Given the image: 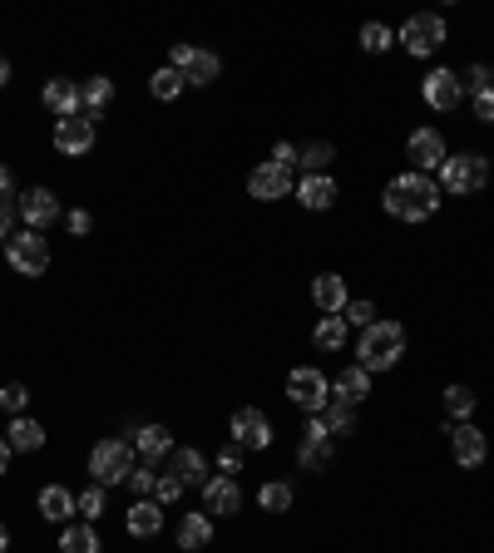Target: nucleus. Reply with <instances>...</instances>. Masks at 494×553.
<instances>
[{
    "instance_id": "obj_1",
    "label": "nucleus",
    "mask_w": 494,
    "mask_h": 553,
    "mask_svg": "<svg viewBox=\"0 0 494 553\" xmlns=\"http://www.w3.org/2000/svg\"><path fill=\"white\" fill-rule=\"evenodd\" d=\"M381 203H386V213L391 218H401V223H425L435 208H440V183L430 178V173H396L391 183H386V193H381Z\"/></svg>"
},
{
    "instance_id": "obj_2",
    "label": "nucleus",
    "mask_w": 494,
    "mask_h": 553,
    "mask_svg": "<svg viewBox=\"0 0 494 553\" xmlns=\"http://www.w3.org/2000/svg\"><path fill=\"white\" fill-rule=\"evenodd\" d=\"M401 356H406V326H396V321H376L356 341V366L361 371H391Z\"/></svg>"
},
{
    "instance_id": "obj_3",
    "label": "nucleus",
    "mask_w": 494,
    "mask_h": 553,
    "mask_svg": "<svg viewBox=\"0 0 494 553\" xmlns=\"http://www.w3.org/2000/svg\"><path fill=\"white\" fill-rule=\"evenodd\" d=\"M485 183H490V158L450 154L440 163V188H445V193H480Z\"/></svg>"
},
{
    "instance_id": "obj_4",
    "label": "nucleus",
    "mask_w": 494,
    "mask_h": 553,
    "mask_svg": "<svg viewBox=\"0 0 494 553\" xmlns=\"http://www.w3.org/2000/svg\"><path fill=\"white\" fill-rule=\"evenodd\" d=\"M287 400L307 415H322L331 400V381L317 366H297V371H287Z\"/></svg>"
},
{
    "instance_id": "obj_5",
    "label": "nucleus",
    "mask_w": 494,
    "mask_h": 553,
    "mask_svg": "<svg viewBox=\"0 0 494 553\" xmlns=\"http://www.w3.org/2000/svg\"><path fill=\"white\" fill-rule=\"evenodd\" d=\"M134 470V455H129V445L124 440H99L94 450H89V474H94V484H124Z\"/></svg>"
},
{
    "instance_id": "obj_6",
    "label": "nucleus",
    "mask_w": 494,
    "mask_h": 553,
    "mask_svg": "<svg viewBox=\"0 0 494 553\" xmlns=\"http://www.w3.org/2000/svg\"><path fill=\"white\" fill-rule=\"evenodd\" d=\"M445 15H430V10H420V15H411L406 25H401V45H406V55H435L440 45H445Z\"/></svg>"
},
{
    "instance_id": "obj_7",
    "label": "nucleus",
    "mask_w": 494,
    "mask_h": 553,
    "mask_svg": "<svg viewBox=\"0 0 494 553\" xmlns=\"http://www.w3.org/2000/svg\"><path fill=\"white\" fill-rule=\"evenodd\" d=\"M5 257H10V267L20 272V277H40L45 267H50V242L35 233H10V242H5Z\"/></svg>"
},
{
    "instance_id": "obj_8",
    "label": "nucleus",
    "mask_w": 494,
    "mask_h": 553,
    "mask_svg": "<svg viewBox=\"0 0 494 553\" xmlns=\"http://www.w3.org/2000/svg\"><path fill=\"white\" fill-rule=\"evenodd\" d=\"M173 70L183 75V84H213L223 65H218V55H208V50L178 45V50H173Z\"/></svg>"
},
{
    "instance_id": "obj_9",
    "label": "nucleus",
    "mask_w": 494,
    "mask_h": 553,
    "mask_svg": "<svg viewBox=\"0 0 494 553\" xmlns=\"http://www.w3.org/2000/svg\"><path fill=\"white\" fill-rule=\"evenodd\" d=\"M247 188H252V198L277 203V198H287V193H292V173H287V168H277V163L267 158V163H257V168H252Z\"/></svg>"
},
{
    "instance_id": "obj_10",
    "label": "nucleus",
    "mask_w": 494,
    "mask_h": 553,
    "mask_svg": "<svg viewBox=\"0 0 494 553\" xmlns=\"http://www.w3.org/2000/svg\"><path fill=\"white\" fill-rule=\"evenodd\" d=\"M450 450H455V460H460L465 470H475V465H485L490 440H485V430H475L470 420H460V425L450 430Z\"/></svg>"
},
{
    "instance_id": "obj_11",
    "label": "nucleus",
    "mask_w": 494,
    "mask_h": 553,
    "mask_svg": "<svg viewBox=\"0 0 494 553\" xmlns=\"http://www.w3.org/2000/svg\"><path fill=\"white\" fill-rule=\"evenodd\" d=\"M460 99H465V84H460L455 70H430V75H425V104H430V109L450 114Z\"/></svg>"
},
{
    "instance_id": "obj_12",
    "label": "nucleus",
    "mask_w": 494,
    "mask_h": 553,
    "mask_svg": "<svg viewBox=\"0 0 494 553\" xmlns=\"http://www.w3.org/2000/svg\"><path fill=\"white\" fill-rule=\"evenodd\" d=\"M233 440H238L243 450H267V445H272V425H267V415L252 410V405H243V410L233 415Z\"/></svg>"
},
{
    "instance_id": "obj_13",
    "label": "nucleus",
    "mask_w": 494,
    "mask_h": 553,
    "mask_svg": "<svg viewBox=\"0 0 494 553\" xmlns=\"http://www.w3.org/2000/svg\"><path fill=\"white\" fill-rule=\"evenodd\" d=\"M203 509L208 514H238L243 509V489L233 484V474H213L203 484Z\"/></svg>"
},
{
    "instance_id": "obj_14",
    "label": "nucleus",
    "mask_w": 494,
    "mask_h": 553,
    "mask_svg": "<svg viewBox=\"0 0 494 553\" xmlns=\"http://www.w3.org/2000/svg\"><path fill=\"white\" fill-rule=\"evenodd\" d=\"M20 218L40 233V228H50V223L60 218V198H55L50 188H30V193L20 198Z\"/></svg>"
},
{
    "instance_id": "obj_15",
    "label": "nucleus",
    "mask_w": 494,
    "mask_h": 553,
    "mask_svg": "<svg viewBox=\"0 0 494 553\" xmlns=\"http://www.w3.org/2000/svg\"><path fill=\"white\" fill-rule=\"evenodd\" d=\"M55 149H60V154H89V149H94V124H89L84 114L60 119V124H55Z\"/></svg>"
},
{
    "instance_id": "obj_16",
    "label": "nucleus",
    "mask_w": 494,
    "mask_h": 553,
    "mask_svg": "<svg viewBox=\"0 0 494 553\" xmlns=\"http://www.w3.org/2000/svg\"><path fill=\"white\" fill-rule=\"evenodd\" d=\"M411 158H415V173H435L450 154H445V139H440L435 129H415L411 134Z\"/></svg>"
},
{
    "instance_id": "obj_17",
    "label": "nucleus",
    "mask_w": 494,
    "mask_h": 553,
    "mask_svg": "<svg viewBox=\"0 0 494 553\" xmlns=\"http://www.w3.org/2000/svg\"><path fill=\"white\" fill-rule=\"evenodd\" d=\"M297 203L312 208V213H327L331 203H336V183H331V173H307V178L297 183Z\"/></svg>"
},
{
    "instance_id": "obj_18",
    "label": "nucleus",
    "mask_w": 494,
    "mask_h": 553,
    "mask_svg": "<svg viewBox=\"0 0 494 553\" xmlns=\"http://www.w3.org/2000/svg\"><path fill=\"white\" fill-rule=\"evenodd\" d=\"M45 109H55L60 119H75V114H84L80 84H75V79H50V84H45Z\"/></svg>"
},
{
    "instance_id": "obj_19",
    "label": "nucleus",
    "mask_w": 494,
    "mask_h": 553,
    "mask_svg": "<svg viewBox=\"0 0 494 553\" xmlns=\"http://www.w3.org/2000/svg\"><path fill=\"white\" fill-rule=\"evenodd\" d=\"M124 524H129L134 539H154V534L164 529V509H159L154 499H139V504H129V519H124Z\"/></svg>"
},
{
    "instance_id": "obj_20",
    "label": "nucleus",
    "mask_w": 494,
    "mask_h": 553,
    "mask_svg": "<svg viewBox=\"0 0 494 553\" xmlns=\"http://www.w3.org/2000/svg\"><path fill=\"white\" fill-rule=\"evenodd\" d=\"M312 302H317L327 316H341L346 312V282H341L336 272H322V277L312 282Z\"/></svg>"
},
{
    "instance_id": "obj_21",
    "label": "nucleus",
    "mask_w": 494,
    "mask_h": 553,
    "mask_svg": "<svg viewBox=\"0 0 494 553\" xmlns=\"http://www.w3.org/2000/svg\"><path fill=\"white\" fill-rule=\"evenodd\" d=\"M213 544V519H208V509L203 514H183V524H178V549L193 553V549H208Z\"/></svg>"
},
{
    "instance_id": "obj_22",
    "label": "nucleus",
    "mask_w": 494,
    "mask_h": 553,
    "mask_svg": "<svg viewBox=\"0 0 494 553\" xmlns=\"http://www.w3.org/2000/svg\"><path fill=\"white\" fill-rule=\"evenodd\" d=\"M168 474H178L183 489H188V484H208V460H203V450H173V455H168Z\"/></svg>"
},
{
    "instance_id": "obj_23",
    "label": "nucleus",
    "mask_w": 494,
    "mask_h": 553,
    "mask_svg": "<svg viewBox=\"0 0 494 553\" xmlns=\"http://www.w3.org/2000/svg\"><path fill=\"white\" fill-rule=\"evenodd\" d=\"M15 455H35L40 445H45V425L40 420H25V415H15L10 420V440H5Z\"/></svg>"
},
{
    "instance_id": "obj_24",
    "label": "nucleus",
    "mask_w": 494,
    "mask_h": 553,
    "mask_svg": "<svg viewBox=\"0 0 494 553\" xmlns=\"http://www.w3.org/2000/svg\"><path fill=\"white\" fill-rule=\"evenodd\" d=\"M40 514H45L50 524H65V519L80 514V509H75V494H70L65 484H45V489H40Z\"/></svg>"
},
{
    "instance_id": "obj_25",
    "label": "nucleus",
    "mask_w": 494,
    "mask_h": 553,
    "mask_svg": "<svg viewBox=\"0 0 494 553\" xmlns=\"http://www.w3.org/2000/svg\"><path fill=\"white\" fill-rule=\"evenodd\" d=\"M331 395H336V400H346V405H361V400L371 395V371H361V366L341 371V376L331 381Z\"/></svg>"
},
{
    "instance_id": "obj_26",
    "label": "nucleus",
    "mask_w": 494,
    "mask_h": 553,
    "mask_svg": "<svg viewBox=\"0 0 494 553\" xmlns=\"http://www.w3.org/2000/svg\"><path fill=\"white\" fill-rule=\"evenodd\" d=\"M80 99H84V119L94 124V119L104 114V104L114 99V79L94 75V79H89V84H80Z\"/></svg>"
},
{
    "instance_id": "obj_27",
    "label": "nucleus",
    "mask_w": 494,
    "mask_h": 553,
    "mask_svg": "<svg viewBox=\"0 0 494 553\" xmlns=\"http://www.w3.org/2000/svg\"><path fill=\"white\" fill-rule=\"evenodd\" d=\"M168 445H173V440H168V430H164V425H144V430L134 435V450L144 455V465L164 460V455H168Z\"/></svg>"
},
{
    "instance_id": "obj_28",
    "label": "nucleus",
    "mask_w": 494,
    "mask_h": 553,
    "mask_svg": "<svg viewBox=\"0 0 494 553\" xmlns=\"http://www.w3.org/2000/svg\"><path fill=\"white\" fill-rule=\"evenodd\" d=\"M257 504H262L267 514H287V509H292V484H287V479H267L262 494H257Z\"/></svg>"
},
{
    "instance_id": "obj_29",
    "label": "nucleus",
    "mask_w": 494,
    "mask_h": 553,
    "mask_svg": "<svg viewBox=\"0 0 494 553\" xmlns=\"http://www.w3.org/2000/svg\"><path fill=\"white\" fill-rule=\"evenodd\" d=\"M322 420H327V435H351V425H356V405H346V400L331 395L327 410H322Z\"/></svg>"
},
{
    "instance_id": "obj_30",
    "label": "nucleus",
    "mask_w": 494,
    "mask_h": 553,
    "mask_svg": "<svg viewBox=\"0 0 494 553\" xmlns=\"http://www.w3.org/2000/svg\"><path fill=\"white\" fill-rule=\"evenodd\" d=\"M312 341H317V351H341L346 346V321L341 316H322V326L312 331Z\"/></svg>"
},
{
    "instance_id": "obj_31",
    "label": "nucleus",
    "mask_w": 494,
    "mask_h": 553,
    "mask_svg": "<svg viewBox=\"0 0 494 553\" xmlns=\"http://www.w3.org/2000/svg\"><path fill=\"white\" fill-rule=\"evenodd\" d=\"M60 553H99V534L89 524H75L60 534Z\"/></svg>"
},
{
    "instance_id": "obj_32",
    "label": "nucleus",
    "mask_w": 494,
    "mask_h": 553,
    "mask_svg": "<svg viewBox=\"0 0 494 553\" xmlns=\"http://www.w3.org/2000/svg\"><path fill=\"white\" fill-rule=\"evenodd\" d=\"M297 460H302V470H327L331 465V440H307V435H302Z\"/></svg>"
},
{
    "instance_id": "obj_33",
    "label": "nucleus",
    "mask_w": 494,
    "mask_h": 553,
    "mask_svg": "<svg viewBox=\"0 0 494 553\" xmlns=\"http://www.w3.org/2000/svg\"><path fill=\"white\" fill-rule=\"evenodd\" d=\"M445 415H455V420H470V410H475V391L470 386H445Z\"/></svg>"
},
{
    "instance_id": "obj_34",
    "label": "nucleus",
    "mask_w": 494,
    "mask_h": 553,
    "mask_svg": "<svg viewBox=\"0 0 494 553\" xmlns=\"http://www.w3.org/2000/svg\"><path fill=\"white\" fill-rule=\"evenodd\" d=\"M149 89H154V99H178V94H183V75H178L173 65H164V70H154Z\"/></svg>"
},
{
    "instance_id": "obj_35",
    "label": "nucleus",
    "mask_w": 494,
    "mask_h": 553,
    "mask_svg": "<svg viewBox=\"0 0 494 553\" xmlns=\"http://www.w3.org/2000/svg\"><path fill=\"white\" fill-rule=\"evenodd\" d=\"M361 45H366L371 55H381V50H391V45H396V30H386L381 20H371V25H361Z\"/></svg>"
},
{
    "instance_id": "obj_36",
    "label": "nucleus",
    "mask_w": 494,
    "mask_h": 553,
    "mask_svg": "<svg viewBox=\"0 0 494 553\" xmlns=\"http://www.w3.org/2000/svg\"><path fill=\"white\" fill-rule=\"evenodd\" d=\"M75 509H80L84 519H89V524H94V519H99V514H104V484H89V489H84V494H75Z\"/></svg>"
},
{
    "instance_id": "obj_37",
    "label": "nucleus",
    "mask_w": 494,
    "mask_h": 553,
    "mask_svg": "<svg viewBox=\"0 0 494 553\" xmlns=\"http://www.w3.org/2000/svg\"><path fill=\"white\" fill-rule=\"evenodd\" d=\"M331 158H336V149H331V144H307V149L297 154V163H307L312 173H327Z\"/></svg>"
},
{
    "instance_id": "obj_38",
    "label": "nucleus",
    "mask_w": 494,
    "mask_h": 553,
    "mask_svg": "<svg viewBox=\"0 0 494 553\" xmlns=\"http://www.w3.org/2000/svg\"><path fill=\"white\" fill-rule=\"evenodd\" d=\"M341 321H346V326H361V331H366V326H376V307H371V302H346Z\"/></svg>"
},
{
    "instance_id": "obj_39",
    "label": "nucleus",
    "mask_w": 494,
    "mask_h": 553,
    "mask_svg": "<svg viewBox=\"0 0 494 553\" xmlns=\"http://www.w3.org/2000/svg\"><path fill=\"white\" fill-rule=\"evenodd\" d=\"M25 400H30V391H25L20 381H10V386H0V410H10V415H20V410H25Z\"/></svg>"
},
{
    "instance_id": "obj_40",
    "label": "nucleus",
    "mask_w": 494,
    "mask_h": 553,
    "mask_svg": "<svg viewBox=\"0 0 494 553\" xmlns=\"http://www.w3.org/2000/svg\"><path fill=\"white\" fill-rule=\"evenodd\" d=\"M124 484H129V489H139V494H149V489L159 484V474H154V465H134V470H129V479H124Z\"/></svg>"
},
{
    "instance_id": "obj_41",
    "label": "nucleus",
    "mask_w": 494,
    "mask_h": 553,
    "mask_svg": "<svg viewBox=\"0 0 494 553\" xmlns=\"http://www.w3.org/2000/svg\"><path fill=\"white\" fill-rule=\"evenodd\" d=\"M460 84H465L470 94H480V89H494V65H475V70L460 79Z\"/></svg>"
},
{
    "instance_id": "obj_42",
    "label": "nucleus",
    "mask_w": 494,
    "mask_h": 553,
    "mask_svg": "<svg viewBox=\"0 0 494 553\" xmlns=\"http://www.w3.org/2000/svg\"><path fill=\"white\" fill-rule=\"evenodd\" d=\"M218 470H223V474H238V470H243V445H238V440L218 450Z\"/></svg>"
},
{
    "instance_id": "obj_43",
    "label": "nucleus",
    "mask_w": 494,
    "mask_h": 553,
    "mask_svg": "<svg viewBox=\"0 0 494 553\" xmlns=\"http://www.w3.org/2000/svg\"><path fill=\"white\" fill-rule=\"evenodd\" d=\"M154 494H159V504H173V499L183 494V479H178V474H159V484H154Z\"/></svg>"
},
{
    "instance_id": "obj_44",
    "label": "nucleus",
    "mask_w": 494,
    "mask_h": 553,
    "mask_svg": "<svg viewBox=\"0 0 494 553\" xmlns=\"http://www.w3.org/2000/svg\"><path fill=\"white\" fill-rule=\"evenodd\" d=\"M475 119L494 124V89H480V94H475Z\"/></svg>"
},
{
    "instance_id": "obj_45",
    "label": "nucleus",
    "mask_w": 494,
    "mask_h": 553,
    "mask_svg": "<svg viewBox=\"0 0 494 553\" xmlns=\"http://www.w3.org/2000/svg\"><path fill=\"white\" fill-rule=\"evenodd\" d=\"M272 163L292 173V168H297V149H292V144H277V149H272Z\"/></svg>"
},
{
    "instance_id": "obj_46",
    "label": "nucleus",
    "mask_w": 494,
    "mask_h": 553,
    "mask_svg": "<svg viewBox=\"0 0 494 553\" xmlns=\"http://www.w3.org/2000/svg\"><path fill=\"white\" fill-rule=\"evenodd\" d=\"M89 228H94V218H89L84 208H80V213H70V233H75V237H84Z\"/></svg>"
},
{
    "instance_id": "obj_47",
    "label": "nucleus",
    "mask_w": 494,
    "mask_h": 553,
    "mask_svg": "<svg viewBox=\"0 0 494 553\" xmlns=\"http://www.w3.org/2000/svg\"><path fill=\"white\" fill-rule=\"evenodd\" d=\"M15 213H20V203H10V198H0V228H5V233H10V218H15Z\"/></svg>"
},
{
    "instance_id": "obj_48",
    "label": "nucleus",
    "mask_w": 494,
    "mask_h": 553,
    "mask_svg": "<svg viewBox=\"0 0 494 553\" xmlns=\"http://www.w3.org/2000/svg\"><path fill=\"white\" fill-rule=\"evenodd\" d=\"M5 465H10V445H5V435H0V474H5Z\"/></svg>"
},
{
    "instance_id": "obj_49",
    "label": "nucleus",
    "mask_w": 494,
    "mask_h": 553,
    "mask_svg": "<svg viewBox=\"0 0 494 553\" xmlns=\"http://www.w3.org/2000/svg\"><path fill=\"white\" fill-rule=\"evenodd\" d=\"M0 198H10V173L0 168Z\"/></svg>"
},
{
    "instance_id": "obj_50",
    "label": "nucleus",
    "mask_w": 494,
    "mask_h": 553,
    "mask_svg": "<svg viewBox=\"0 0 494 553\" xmlns=\"http://www.w3.org/2000/svg\"><path fill=\"white\" fill-rule=\"evenodd\" d=\"M10 549V534H5V524H0V553Z\"/></svg>"
},
{
    "instance_id": "obj_51",
    "label": "nucleus",
    "mask_w": 494,
    "mask_h": 553,
    "mask_svg": "<svg viewBox=\"0 0 494 553\" xmlns=\"http://www.w3.org/2000/svg\"><path fill=\"white\" fill-rule=\"evenodd\" d=\"M5 79H10V65H5V55H0V84H5Z\"/></svg>"
},
{
    "instance_id": "obj_52",
    "label": "nucleus",
    "mask_w": 494,
    "mask_h": 553,
    "mask_svg": "<svg viewBox=\"0 0 494 553\" xmlns=\"http://www.w3.org/2000/svg\"><path fill=\"white\" fill-rule=\"evenodd\" d=\"M5 242H10V233H5V228H0V247H5Z\"/></svg>"
}]
</instances>
